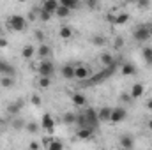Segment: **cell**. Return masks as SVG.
Instances as JSON below:
<instances>
[{
    "mask_svg": "<svg viewBox=\"0 0 152 150\" xmlns=\"http://www.w3.org/2000/svg\"><path fill=\"white\" fill-rule=\"evenodd\" d=\"M97 125H99L97 110H94V108H85L83 111L78 113L76 127H88V129H96Z\"/></svg>",
    "mask_w": 152,
    "mask_h": 150,
    "instance_id": "6da1fadb",
    "label": "cell"
},
{
    "mask_svg": "<svg viewBox=\"0 0 152 150\" xmlns=\"http://www.w3.org/2000/svg\"><path fill=\"white\" fill-rule=\"evenodd\" d=\"M5 25L12 32H23L27 28V18L21 14H9L5 20Z\"/></svg>",
    "mask_w": 152,
    "mask_h": 150,
    "instance_id": "7a4b0ae2",
    "label": "cell"
},
{
    "mask_svg": "<svg viewBox=\"0 0 152 150\" xmlns=\"http://www.w3.org/2000/svg\"><path fill=\"white\" fill-rule=\"evenodd\" d=\"M151 36H152V30L147 23L138 25V27L134 28V32H133V39L138 41V42H147V41L151 39Z\"/></svg>",
    "mask_w": 152,
    "mask_h": 150,
    "instance_id": "3957f363",
    "label": "cell"
},
{
    "mask_svg": "<svg viewBox=\"0 0 152 150\" xmlns=\"http://www.w3.org/2000/svg\"><path fill=\"white\" fill-rule=\"evenodd\" d=\"M37 73L42 78H51L55 73V64L51 60H41L37 64Z\"/></svg>",
    "mask_w": 152,
    "mask_h": 150,
    "instance_id": "277c9868",
    "label": "cell"
},
{
    "mask_svg": "<svg viewBox=\"0 0 152 150\" xmlns=\"http://www.w3.org/2000/svg\"><path fill=\"white\" fill-rule=\"evenodd\" d=\"M94 74L92 73V69L88 67V66H85V64H78V66H75V79H78V81H87L90 76Z\"/></svg>",
    "mask_w": 152,
    "mask_h": 150,
    "instance_id": "5b68a950",
    "label": "cell"
},
{
    "mask_svg": "<svg viewBox=\"0 0 152 150\" xmlns=\"http://www.w3.org/2000/svg\"><path fill=\"white\" fill-rule=\"evenodd\" d=\"M41 129H44L48 134H51L55 131V118L51 113H44L42 118H41Z\"/></svg>",
    "mask_w": 152,
    "mask_h": 150,
    "instance_id": "8992f818",
    "label": "cell"
},
{
    "mask_svg": "<svg viewBox=\"0 0 152 150\" xmlns=\"http://www.w3.org/2000/svg\"><path fill=\"white\" fill-rule=\"evenodd\" d=\"M106 20L112 23V25H117V27H120V25H126L127 21H129V14L127 12H118V14H108L106 16Z\"/></svg>",
    "mask_w": 152,
    "mask_h": 150,
    "instance_id": "52a82bcc",
    "label": "cell"
},
{
    "mask_svg": "<svg viewBox=\"0 0 152 150\" xmlns=\"http://www.w3.org/2000/svg\"><path fill=\"white\" fill-rule=\"evenodd\" d=\"M126 117H127V110L122 108V106H117V108L112 110V118H110V122H112V124H120V122L126 120Z\"/></svg>",
    "mask_w": 152,
    "mask_h": 150,
    "instance_id": "ba28073f",
    "label": "cell"
},
{
    "mask_svg": "<svg viewBox=\"0 0 152 150\" xmlns=\"http://www.w3.org/2000/svg\"><path fill=\"white\" fill-rule=\"evenodd\" d=\"M14 73H16L14 66L5 58H0V76H14Z\"/></svg>",
    "mask_w": 152,
    "mask_h": 150,
    "instance_id": "9c48e42d",
    "label": "cell"
},
{
    "mask_svg": "<svg viewBox=\"0 0 152 150\" xmlns=\"http://www.w3.org/2000/svg\"><path fill=\"white\" fill-rule=\"evenodd\" d=\"M51 46H48L46 42L44 44H39V48H37V51H36V55H37L41 60H50V57H51Z\"/></svg>",
    "mask_w": 152,
    "mask_h": 150,
    "instance_id": "30bf717a",
    "label": "cell"
},
{
    "mask_svg": "<svg viewBox=\"0 0 152 150\" xmlns=\"http://www.w3.org/2000/svg\"><path fill=\"white\" fill-rule=\"evenodd\" d=\"M76 138L85 141V140H92L94 138V129H88V127H78L76 129Z\"/></svg>",
    "mask_w": 152,
    "mask_h": 150,
    "instance_id": "8fae6325",
    "label": "cell"
},
{
    "mask_svg": "<svg viewBox=\"0 0 152 150\" xmlns=\"http://www.w3.org/2000/svg\"><path fill=\"white\" fill-rule=\"evenodd\" d=\"M118 145H120V149L133 150V147H134V138H133L131 134H124V136H120Z\"/></svg>",
    "mask_w": 152,
    "mask_h": 150,
    "instance_id": "7c38bea8",
    "label": "cell"
},
{
    "mask_svg": "<svg viewBox=\"0 0 152 150\" xmlns=\"http://www.w3.org/2000/svg\"><path fill=\"white\" fill-rule=\"evenodd\" d=\"M143 94H145V87H143L142 83H134V85L131 87L129 95H131V99H133V101H134V99H140Z\"/></svg>",
    "mask_w": 152,
    "mask_h": 150,
    "instance_id": "4fadbf2b",
    "label": "cell"
},
{
    "mask_svg": "<svg viewBox=\"0 0 152 150\" xmlns=\"http://www.w3.org/2000/svg\"><path fill=\"white\" fill-rule=\"evenodd\" d=\"M118 71H120V74L122 76H133L134 73H136V66L131 64V62H122Z\"/></svg>",
    "mask_w": 152,
    "mask_h": 150,
    "instance_id": "5bb4252c",
    "label": "cell"
},
{
    "mask_svg": "<svg viewBox=\"0 0 152 150\" xmlns=\"http://www.w3.org/2000/svg\"><path fill=\"white\" fill-rule=\"evenodd\" d=\"M112 110H113V108H110V106H104V108L97 110L99 124H101V122H110V118H112Z\"/></svg>",
    "mask_w": 152,
    "mask_h": 150,
    "instance_id": "9a60e30c",
    "label": "cell"
},
{
    "mask_svg": "<svg viewBox=\"0 0 152 150\" xmlns=\"http://www.w3.org/2000/svg\"><path fill=\"white\" fill-rule=\"evenodd\" d=\"M99 62L103 64V67H112V66L115 64V58H113V55H112L110 51H104V53L99 55Z\"/></svg>",
    "mask_w": 152,
    "mask_h": 150,
    "instance_id": "2e32d148",
    "label": "cell"
},
{
    "mask_svg": "<svg viewBox=\"0 0 152 150\" xmlns=\"http://www.w3.org/2000/svg\"><path fill=\"white\" fill-rule=\"evenodd\" d=\"M60 74H62L64 79H75V66H73V64H66V66H62Z\"/></svg>",
    "mask_w": 152,
    "mask_h": 150,
    "instance_id": "e0dca14e",
    "label": "cell"
},
{
    "mask_svg": "<svg viewBox=\"0 0 152 150\" xmlns=\"http://www.w3.org/2000/svg\"><path fill=\"white\" fill-rule=\"evenodd\" d=\"M71 99H73V104H75L76 108H85L87 106V97L83 94H80V92H75Z\"/></svg>",
    "mask_w": 152,
    "mask_h": 150,
    "instance_id": "ac0fdd59",
    "label": "cell"
},
{
    "mask_svg": "<svg viewBox=\"0 0 152 150\" xmlns=\"http://www.w3.org/2000/svg\"><path fill=\"white\" fill-rule=\"evenodd\" d=\"M36 48H34V44H27V46H23V50H21V57L25 58V60H32L34 58V55H36Z\"/></svg>",
    "mask_w": 152,
    "mask_h": 150,
    "instance_id": "d6986e66",
    "label": "cell"
},
{
    "mask_svg": "<svg viewBox=\"0 0 152 150\" xmlns=\"http://www.w3.org/2000/svg\"><path fill=\"white\" fill-rule=\"evenodd\" d=\"M41 9H44L50 14H55V11L58 9V2L57 0H46V2H42V7Z\"/></svg>",
    "mask_w": 152,
    "mask_h": 150,
    "instance_id": "ffe728a7",
    "label": "cell"
},
{
    "mask_svg": "<svg viewBox=\"0 0 152 150\" xmlns=\"http://www.w3.org/2000/svg\"><path fill=\"white\" fill-rule=\"evenodd\" d=\"M76 118H78V113L75 111H66L62 115V122L66 125H76Z\"/></svg>",
    "mask_w": 152,
    "mask_h": 150,
    "instance_id": "44dd1931",
    "label": "cell"
},
{
    "mask_svg": "<svg viewBox=\"0 0 152 150\" xmlns=\"http://www.w3.org/2000/svg\"><path fill=\"white\" fill-rule=\"evenodd\" d=\"M21 108H23V101H21V99H18V101H14L12 104H9V106H7V113L14 117V115H18V113H20Z\"/></svg>",
    "mask_w": 152,
    "mask_h": 150,
    "instance_id": "7402d4cb",
    "label": "cell"
},
{
    "mask_svg": "<svg viewBox=\"0 0 152 150\" xmlns=\"http://www.w3.org/2000/svg\"><path fill=\"white\" fill-rule=\"evenodd\" d=\"M58 36H60V39L67 41V39L73 37V28H71L69 25H62V27H60V30H58Z\"/></svg>",
    "mask_w": 152,
    "mask_h": 150,
    "instance_id": "603a6c76",
    "label": "cell"
},
{
    "mask_svg": "<svg viewBox=\"0 0 152 150\" xmlns=\"http://www.w3.org/2000/svg\"><path fill=\"white\" fill-rule=\"evenodd\" d=\"M142 57H143L145 64L152 67V46H143L142 48Z\"/></svg>",
    "mask_w": 152,
    "mask_h": 150,
    "instance_id": "cb8c5ba5",
    "label": "cell"
},
{
    "mask_svg": "<svg viewBox=\"0 0 152 150\" xmlns=\"http://www.w3.org/2000/svg\"><path fill=\"white\" fill-rule=\"evenodd\" d=\"M0 85L4 88H11L14 85V76H0Z\"/></svg>",
    "mask_w": 152,
    "mask_h": 150,
    "instance_id": "d4e9b609",
    "label": "cell"
},
{
    "mask_svg": "<svg viewBox=\"0 0 152 150\" xmlns=\"http://www.w3.org/2000/svg\"><path fill=\"white\" fill-rule=\"evenodd\" d=\"M46 150H64V143H62L60 140L53 138V140L50 141V145L46 147Z\"/></svg>",
    "mask_w": 152,
    "mask_h": 150,
    "instance_id": "484cf974",
    "label": "cell"
},
{
    "mask_svg": "<svg viewBox=\"0 0 152 150\" xmlns=\"http://www.w3.org/2000/svg\"><path fill=\"white\" fill-rule=\"evenodd\" d=\"M71 14V11L67 9V7H64V5H60V2H58V9L55 11V16H58V18H67Z\"/></svg>",
    "mask_w": 152,
    "mask_h": 150,
    "instance_id": "4316f807",
    "label": "cell"
},
{
    "mask_svg": "<svg viewBox=\"0 0 152 150\" xmlns=\"http://www.w3.org/2000/svg\"><path fill=\"white\" fill-rule=\"evenodd\" d=\"M60 5H64V7H67L69 11H73V9H78V7H80V2H78V0H62Z\"/></svg>",
    "mask_w": 152,
    "mask_h": 150,
    "instance_id": "83f0119b",
    "label": "cell"
},
{
    "mask_svg": "<svg viewBox=\"0 0 152 150\" xmlns=\"http://www.w3.org/2000/svg\"><path fill=\"white\" fill-rule=\"evenodd\" d=\"M37 87L39 88H50V87H51V78H42V76H39Z\"/></svg>",
    "mask_w": 152,
    "mask_h": 150,
    "instance_id": "f1b7e54d",
    "label": "cell"
},
{
    "mask_svg": "<svg viewBox=\"0 0 152 150\" xmlns=\"http://www.w3.org/2000/svg\"><path fill=\"white\" fill-rule=\"evenodd\" d=\"M90 42L94 44V46H104V42H106V39H104V36H94V37L90 39Z\"/></svg>",
    "mask_w": 152,
    "mask_h": 150,
    "instance_id": "f546056e",
    "label": "cell"
},
{
    "mask_svg": "<svg viewBox=\"0 0 152 150\" xmlns=\"http://www.w3.org/2000/svg\"><path fill=\"white\" fill-rule=\"evenodd\" d=\"M39 127H41V125H37L36 122H28V124L25 125V129H27V131H28L30 134H36V133L39 131Z\"/></svg>",
    "mask_w": 152,
    "mask_h": 150,
    "instance_id": "4dcf8cb0",
    "label": "cell"
},
{
    "mask_svg": "<svg viewBox=\"0 0 152 150\" xmlns=\"http://www.w3.org/2000/svg\"><path fill=\"white\" fill-rule=\"evenodd\" d=\"M25 122L21 120V118H14L12 120V129H16V131H20V129H25Z\"/></svg>",
    "mask_w": 152,
    "mask_h": 150,
    "instance_id": "1f68e13d",
    "label": "cell"
},
{
    "mask_svg": "<svg viewBox=\"0 0 152 150\" xmlns=\"http://www.w3.org/2000/svg\"><path fill=\"white\" fill-rule=\"evenodd\" d=\"M51 16H53V14L46 12L44 9H41V12H39V20H41V21H50V20H51Z\"/></svg>",
    "mask_w": 152,
    "mask_h": 150,
    "instance_id": "d6a6232c",
    "label": "cell"
},
{
    "mask_svg": "<svg viewBox=\"0 0 152 150\" xmlns=\"http://www.w3.org/2000/svg\"><path fill=\"white\" fill-rule=\"evenodd\" d=\"M30 103H32L34 106H41V104H42V101H41V97H39L37 94H32V95H30Z\"/></svg>",
    "mask_w": 152,
    "mask_h": 150,
    "instance_id": "836d02e7",
    "label": "cell"
},
{
    "mask_svg": "<svg viewBox=\"0 0 152 150\" xmlns=\"http://www.w3.org/2000/svg\"><path fill=\"white\" fill-rule=\"evenodd\" d=\"M113 48H115V50L124 48V39H122V37H115L113 39Z\"/></svg>",
    "mask_w": 152,
    "mask_h": 150,
    "instance_id": "e575fe53",
    "label": "cell"
},
{
    "mask_svg": "<svg viewBox=\"0 0 152 150\" xmlns=\"http://www.w3.org/2000/svg\"><path fill=\"white\" fill-rule=\"evenodd\" d=\"M34 37H36V41H37V42L44 44V34H42L41 30H36V32H34Z\"/></svg>",
    "mask_w": 152,
    "mask_h": 150,
    "instance_id": "d590c367",
    "label": "cell"
},
{
    "mask_svg": "<svg viewBox=\"0 0 152 150\" xmlns=\"http://www.w3.org/2000/svg\"><path fill=\"white\" fill-rule=\"evenodd\" d=\"M41 147H42V145H41L39 141H32V143L28 145V150H41Z\"/></svg>",
    "mask_w": 152,
    "mask_h": 150,
    "instance_id": "8d00e7d4",
    "label": "cell"
},
{
    "mask_svg": "<svg viewBox=\"0 0 152 150\" xmlns=\"http://www.w3.org/2000/svg\"><path fill=\"white\" fill-rule=\"evenodd\" d=\"M7 46H9L7 39L4 37V36H2V37H0V50H4V48H7Z\"/></svg>",
    "mask_w": 152,
    "mask_h": 150,
    "instance_id": "74e56055",
    "label": "cell"
},
{
    "mask_svg": "<svg viewBox=\"0 0 152 150\" xmlns=\"http://www.w3.org/2000/svg\"><path fill=\"white\" fill-rule=\"evenodd\" d=\"M120 101H122V103H129V101H133V99H131L129 94H122V95H120Z\"/></svg>",
    "mask_w": 152,
    "mask_h": 150,
    "instance_id": "f35d334b",
    "label": "cell"
},
{
    "mask_svg": "<svg viewBox=\"0 0 152 150\" xmlns=\"http://www.w3.org/2000/svg\"><path fill=\"white\" fill-rule=\"evenodd\" d=\"M138 5H140V7H149V5H151V4H149V2H140V4H138Z\"/></svg>",
    "mask_w": 152,
    "mask_h": 150,
    "instance_id": "ab89813d",
    "label": "cell"
},
{
    "mask_svg": "<svg viewBox=\"0 0 152 150\" xmlns=\"http://www.w3.org/2000/svg\"><path fill=\"white\" fill-rule=\"evenodd\" d=\"M147 110H152V99L147 101Z\"/></svg>",
    "mask_w": 152,
    "mask_h": 150,
    "instance_id": "60d3db41",
    "label": "cell"
},
{
    "mask_svg": "<svg viewBox=\"0 0 152 150\" xmlns=\"http://www.w3.org/2000/svg\"><path fill=\"white\" fill-rule=\"evenodd\" d=\"M87 5H88V7H96L97 4H96V2H87Z\"/></svg>",
    "mask_w": 152,
    "mask_h": 150,
    "instance_id": "b9f144b4",
    "label": "cell"
},
{
    "mask_svg": "<svg viewBox=\"0 0 152 150\" xmlns=\"http://www.w3.org/2000/svg\"><path fill=\"white\" fill-rule=\"evenodd\" d=\"M147 127H149V129H151V131H152V118H151V120H149V122H147Z\"/></svg>",
    "mask_w": 152,
    "mask_h": 150,
    "instance_id": "7bdbcfd3",
    "label": "cell"
},
{
    "mask_svg": "<svg viewBox=\"0 0 152 150\" xmlns=\"http://www.w3.org/2000/svg\"><path fill=\"white\" fill-rule=\"evenodd\" d=\"M2 36H4V27L0 25V37H2Z\"/></svg>",
    "mask_w": 152,
    "mask_h": 150,
    "instance_id": "ee69618b",
    "label": "cell"
},
{
    "mask_svg": "<svg viewBox=\"0 0 152 150\" xmlns=\"http://www.w3.org/2000/svg\"><path fill=\"white\" fill-rule=\"evenodd\" d=\"M149 27H151V30H152V21H151V23H149Z\"/></svg>",
    "mask_w": 152,
    "mask_h": 150,
    "instance_id": "f6af8a7d",
    "label": "cell"
},
{
    "mask_svg": "<svg viewBox=\"0 0 152 150\" xmlns=\"http://www.w3.org/2000/svg\"><path fill=\"white\" fill-rule=\"evenodd\" d=\"M120 150H126V149H120Z\"/></svg>",
    "mask_w": 152,
    "mask_h": 150,
    "instance_id": "bcb514c9",
    "label": "cell"
},
{
    "mask_svg": "<svg viewBox=\"0 0 152 150\" xmlns=\"http://www.w3.org/2000/svg\"><path fill=\"white\" fill-rule=\"evenodd\" d=\"M0 124H2V120H0Z\"/></svg>",
    "mask_w": 152,
    "mask_h": 150,
    "instance_id": "7dc6e473",
    "label": "cell"
}]
</instances>
